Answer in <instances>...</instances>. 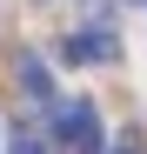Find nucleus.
<instances>
[{
  "mask_svg": "<svg viewBox=\"0 0 147 154\" xmlns=\"http://www.w3.org/2000/svg\"><path fill=\"white\" fill-rule=\"evenodd\" d=\"M54 141L67 154H107V134H100L94 100H60V107H54Z\"/></svg>",
  "mask_w": 147,
  "mask_h": 154,
  "instance_id": "nucleus-1",
  "label": "nucleus"
},
{
  "mask_svg": "<svg viewBox=\"0 0 147 154\" xmlns=\"http://www.w3.org/2000/svg\"><path fill=\"white\" fill-rule=\"evenodd\" d=\"M120 47H114V27H87V34H74L60 47V60H114Z\"/></svg>",
  "mask_w": 147,
  "mask_h": 154,
  "instance_id": "nucleus-2",
  "label": "nucleus"
},
{
  "mask_svg": "<svg viewBox=\"0 0 147 154\" xmlns=\"http://www.w3.org/2000/svg\"><path fill=\"white\" fill-rule=\"evenodd\" d=\"M14 74H20V94H27V100L54 107V81H47V67H40L34 54H14Z\"/></svg>",
  "mask_w": 147,
  "mask_h": 154,
  "instance_id": "nucleus-3",
  "label": "nucleus"
},
{
  "mask_svg": "<svg viewBox=\"0 0 147 154\" xmlns=\"http://www.w3.org/2000/svg\"><path fill=\"white\" fill-rule=\"evenodd\" d=\"M107 154H147V134H140V127H127V134H120Z\"/></svg>",
  "mask_w": 147,
  "mask_h": 154,
  "instance_id": "nucleus-4",
  "label": "nucleus"
},
{
  "mask_svg": "<svg viewBox=\"0 0 147 154\" xmlns=\"http://www.w3.org/2000/svg\"><path fill=\"white\" fill-rule=\"evenodd\" d=\"M14 154H47V147H40V134H34V127H20V134H14Z\"/></svg>",
  "mask_w": 147,
  "mask_h": 154,
  "instance_id": "nucleus-5",
  "label": "nucleus"
}]
</instances>
